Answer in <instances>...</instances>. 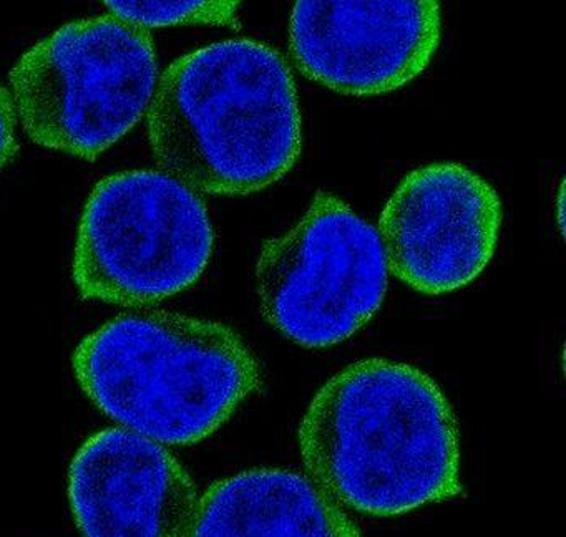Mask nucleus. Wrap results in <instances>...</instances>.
<instances>
[{
	"instance_id": "1",
	"label": "nucleus",
	"mask_w": 566,
	"mask_h": 537,
	"mask_svg": "<svg viewBox=\"0 0 566 537\" xmlns=\"http://www.w3.org/2000/svg\"><path fill=\"white\" fill-rule=\"evenodd\" d=\"M300 451L311 480L357 513L399 516L462 493L452 407L400 361L367 358L329 378L301 421Z\"/></svg>"
},
{
	"instance_id": "2",
	"label": "nucleus",
	"mask_w": 566,
	"mask_h": 537,
	"mask_svg": "<svg viewBox=\"0 0 566 537\" xmlns=\"http://www.w3.org/2000/svg\"><path fill=\"white\" fill-rule=\"evenodd\" d=\"M147 126L160 171L200 196L263 191L291 171L303 148L286 60L247 39L175 60L158 76Z\"/></svg>"
},
{
	"instance_id": "3",
	"label": "nucleus",
	"mask_w": 566,
	"mask_h": 537,
	"mask_svg": "<svg viewBox=\"0 0 566 537\" xmlns=\"http://www.w3.org/2000/svg\"><path fill=\"white\" fill-rule=\"evenodd\" d=\"M72 367L98 410L164 446L210 436L261 383L238 331L168 310L117 315L78 344Z\"/></svg>"
},
{
	"instance_id": "4",
	"label": "nucleus",
	"mask_w": 566,
	"mask_h": 537,
	"mask_svg": "<svg viewBox=\"0 0 566 537\" xmlns=\"http://www.w3.org/2000/svg\"><path fill=\"white\" fill-rule=\"evenodd\" d=\"M9 82L32 141L95 159L148 112L158 83L154 39L111 13L75 20L29 49Z\"/></svg>"
},
{
	"instance_id": "5",
	"label": "nucleus",
	"mask_w": 566,
	"mask_h": 537,
	"mask_svg": "<svg viewBox=\"0 0 566 537\" xmlns=\"http://www.w3.org/2000/svg\"><path fill=\"white\" fill-rule=\"evenodd\" d=\"M207 204L164 171L101 179L75 244L72 277L82 297L137 307L191 287L213 254Z\"/></svg>"
},
{
	"instance_id": "6",
	"label": "nucleus",
	"mask_w": 566,
	"mask_h": 537,
	"mask_svg": "<svg viewBox=\"0 0 566 537\" xmlns=\"http://www.w3.org/2000/svg\"><path fill=\"white\" fill-rule=\"evenodd\" d=\"M389 285L379 232L319 191L296 225L261 249L256 291L264 318L306 348L347 340L376 315Z\"/></svg>"
},
{
	"instance_id": "7",
	"label": "nucleus",
	"mask_w": 566,
	"mask_h": 537,
	"mask_svg": "<svg viewBox=\"0 0 566 537\" xmlns=\"http://www.w3.org/2000/svg\"><path fill=\"white\" fill-rule=\"evenodd\" d=\"M502 202L482 176L455 162L413 169L379 219L389 272L422 294L475 281L499 242Z\"/></svg>"
},
{
	"instance_id": "8",
	"label": "nucleus",
	"mask_w": 566,
	"mask_h": 537,
	"mask_svg": "<svg viewBox=\"0 0 566 537\" xmlns=\"http://www.w3.org/2000/svg\"><path fill=\"white\" fill-rule=\"evenodd\" d=\"M442 10L416 2H297L290 49L301 73L344 95H380L407 85L440 42Z\"/></svg>"
},
{
	"instance_id": "9",
	"label": "nucleus",
	"mask_w": 566,
	"mask_h": 537,
	"mask_svg": "<svg viewBox=\"0 0 566 537\" xmlns=\"http://www.w3.org/2000/svg\"><path fill=\"white\" fill-rule=\"evenodd\" d=\"M69 497L82 537H191L200 503L180 461L127 428L98 431L82 444Z\"/></svg>"
},
{
	"instance_id": "10",
	"label": "nucleus",
	"mask_w": 566,
	"mask_h": 537,
	"mask_svg": "<svg viewBox=\"0 0 566 537\" xmlns=\"http://www.w3.org/2000/svg\"><path fill=\"white\" fill-rule=\"evenodd\" d=\"M191 537H360L343 506L290 470L243 471L208 487Z\"/></svg>"
},
{
	"instance_id": "11",
	"label": "nucleus",
	"mask_w": 566,
	"mask_h": 537,
	"mask_svg": "<svg viewBox=\"0 0 566 537\" xmlns=\"http://www.w3.org/2000/svg\"><path fill=\"white\" fill-rule=\"evenodd\" d=\"M111 15L142 29L170 25L238 27L240 2H105Z\"/></svg>"
},
{
	"instance_id": "12",
	"label": "nucleus",
	"mask_w": 566,
	"mask_h": 537,
	"mask_svg": "<svg viewBox=\"0 0 566 537\" xmlns=\"http://www.w3.org/2000/svg\"><path fill=\"white\" fill-rule=\"evenodd\" d=\"M18 123L11 93L0 85V169L18 155Z\"/></svg>"
},
{
	"instance_id": "13",
	"label": "nucleus",
	"mask_w": 566,
	"mask_h": 537,
	"mask_svg": "<svg viewBox=\"0 0 566 537\" xmlns=\"http://www.w3.org/2000/svg\"><path fill=\"white\" fill-rule=\"evenodd\" d=\"M556 211H558L559 232H562V234H563V228H565V224H563V186H562V188H559L558 202H556Z\"/></svg>"
}]
</instances>
